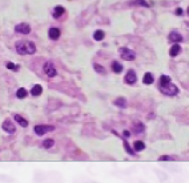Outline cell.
<instances>
[{
  "mask_svg": "<svg viewBox=\"0 0 189 183\" xmlns=\"http://www.w3.org/2000/svg\"><path fill=\"white\" fill-rule=\"evenodd\" d=\"M15 49H16V52L19 55H21V56L36 53L35 43L28 41V40H20V41H17L16 44H15Z\"/></svg>",
  "mask_w": 189,
  "mask_h": 183,
  "instance_id": "obj_1",
  "label": "cell"
},
{
  "mask_svg": "<svg viewBox=\"0 0 189 183\" xmlns=\"http://www.w3.org/2000/svg\"><path fill=\"white\" fill-rule=\"evenodd\" d=\"M160 90H161V93H164V94H166V96H176L178 93V88L175 84L168 82V84H165V85H160Z\"/></svg>",
  "mask_w": 189,
  "mask_h": 183,
  "instance_id": "obj_2",
  "label": "cell"
},
{
  "mask_svg": "<svg viewBox=\"0 0 189 183\" xmlns=\"http://www.w3.org/2000/svg\"><path fill=\"white\" fill-rule=\"evenodd\" d=\"M53 130H55V126H52V125H36L35 128H33L35 134L39 135V137L47 134V133H49V131H53Z\"/></svg>",
  "mask_w": 189,
  "mask_h": 183,
  "instance_id": "obj_3",
  "label": "cell"
},
{
  "mask_svg": "<svg viewBox=\"0 0 189 183\" xmlns=\"http://www.w3.org/2000/svg\"><path fill=\"white\" fill-rule=\"evenodd\" d=\"M119 53L121 56V58H124L125 61H132L136 58V53L132 51V49L129 48H125V46H123V48L119 49Z\"/></svg>",
  "mask_w": 189,
  "mask_h": 183,
  "instance_id": "obj_4",
  "label": "cell"
},
{
  "mask_svg": "<svg viewBox=\"0 0 189 183\" xmlns=\"http://www.w3.org/2000/svg\"><path fill=\"white\" fill-rule=\"evenodd\" d=\"M43 70H44V73L47 74V77H56L57 76V70L56 68H55V65L51 63V61H47L44 65H43Z\"/></svg>",
  "mask_w": 189,
  "mask_h": 183,
  "instance_id": "obj_5",
  "label": "cell"
},
{
  "mask_svg": "<svg viewBox=\"0 0 189 183\" xmlns=\"http://www.w3.org/2000/svg\"><path fill=\"white\" fill-rule=\"evenodd\" d=\"M66 13H67L66 8L61 7V5H57V7L53 8V13H52V16L56 19V20H61V19L66 17Z\"/></svg>",
  "mask_w": 189,
  "mask_h": 183,
  "instance_id": "obj_6",
  "label": "cell"
},
{
  "mask_svg": "<svg viewBox=\"0 0 189 183\" xmlns=\"http://www.w3.org/2000/svg\"><path fill=\"white\" fill-rule=\"evenodd\" d=\"M2 128H3V130H4L5 133H8V134H14V133L16 131V128H15L14 122H12L11 120H5L4 122H3Z\"/></svg>",
  "mask_w": 189,
  "mask_h": 183,
  "instance_id": "obj_7",
  "label": "cell"
},
{
  "mask_svg": "<svg viewBox=\"0 0 189 183\" xmlns=\"http://www.w3.org/2000/svg\"><path fill=\"white\" fill-rule=\"evenodd\" d=\"M15 32L16 33H21V35H28L31 32V27L29 24H26V23H20L15 27Z\"/></svg>",
  "mask_w": 189,
  "mask_h": 183,
  "instance_id": "obj_8",
  "label": "cell"
},
{
  "mask_svg": "<svg viewBox=\"0 0 189 183\" xmlns=\"http://www.w3.org/2000/svg\"><path fill=\"white\" fill-rule=\"evenodd\" d=\"M124 81H125L128 85H133L136 81H137V76H136V72L132 69H129L128 72L125 74V78H124Z\"/></svg>",
  "mask_w": 189,
  "mask_h": 183,
  "instance_id": "obj_9",
  "label": "cell"
},
{
  "mask_svg": "<svg viewBox=\"0 0 189 183\" xmlns=\"http://www.w3.org/2000/svg\"><path fill=\"white\" fill-rule=\"evenodd\" d=\"M60 35H61V31L59 29V28H56V27L49 28V31H48V37H49L51 40L56 41V40L60 39Z\"/></svg>",
  "mask_w": 189,
  "mask_h": 183,
  "instance_id": "obj_10",
  "label": "cell"
},
{
  "mask_svg": "<svg viewBox=\"0 0 189 183\" xmlns=\"http://www.w3.org/2000/svg\"><path fill=\"white\" fill-rule=\"evenodd\" d=\"M168 39H169L170 43H173V44H178V43H181L182 40H184V39H182V36L180 35L178 32H175V31L169 33V37H168Z\"/></svg>",
  "mask_w": 189,
  "mask_h": 183,
  "instance_id": "obj_11",
  "label": "cell"
},
{
  "mask_svg": "<svg viewBox=\"0 0 189 183\" xmlns=\"http://www.w3.org/2000/svg\"><path fill=\"white\" fill-rule=\"evenodd\" d=\"M14 118L21 126V128H27V126H28V121H27L26 118H23L20 114H14Z\"/></svg>",
  "mask_w": 189,
  "mask_h": 183,
  "instance_id": "obj_12",
  "label": "cell"
},
{
  "mask_svg": "<svg viewBox=\"0 0 189 183\" xmlns=\"http://www.w3.org/2000/svg\"><path fill=\"white\" fill-rule=\"evenodd\" d=\"M154 81V77H153V74H152L151 72H147L144 74V77H142V82L145 84V85H152Z\"/></svg>",
  "mask_w": 189,
  "mask_h": 183,
  "instance_id": "obj_13",
  "label": "cell"
},
{
  "mask_svg": "<svg viewBox=\"0 0 189 183\" xmlns=\"http://www.w3.org/2000/svg\"><path fill=\"white\" fill-rule=\"evenodd\" d=\"M180 52H181V46H180L178 44H175V45H172V48L169 49V56L170 57H176V56L180 55Z\"/></svg>",
  "mask_w": 189,
  "mask_h": 183,
  "instance_id": "obj_14",
  "label": "cell"
},
{
  "mask_svg": "<svg viewBox=\"0 0 189 183\" xmlns=\"http://www.w3.org/2000/svg\"><path fill=\"white\" fill-rule=\"evenodd\" d=\"M145 126L142 125V122H135V125H133L132 128V131L135 133V134H140V133L144 131Z\"/></svg>",
  "mask_w": 189,
  "mask_h": 183,
  "instance_id": "obj_15",
  "label": "cell"
},
{
  "mask_svg": "<svg viewBox=\"0 0 189 183\" xmlns=\"http://www.w3.org/2000/svg\"><path fill=\"white\" fill-rule=\"evenodd\" d=\"M145 149V143L142 141H136L133 143V151L135 153H139V151H142Z\"/></svg>",
  "mask_w": 189,
  "mask_h": 183,
  "instance_id": "obj_16",
  "label": "cell"
},
{
  "mask_svg": "<svg viewBox=\"0 0 189 183\" xmlns=\"http://www.w3.org/2000/svg\"><path fill=\"white\" fill-rule=\"evenodd\" d=\"M41 93H43L41 85H33L32 89H31V94H32L33 97H38V96H40Z\"/></svg>",
  "mask_w": 189,
  "mask_h": 183,
  "instance_id": "obj_17",
  "label": "cell"
},
{
  "mask_svg": "<svg viewBox=\"0 0 189 183\" xmlns=\"http://www.w3.org/2000/svg\"><path fill=\"white\" fill-rule=\"evenodd\" d=\"M27 96H28V92H27L26 88H19L16 90V97L19 98V100H23V98H26Z\"/></svg>",
  "mask_w": 189,
  "mask_h": 183,
  "instance_id": "obj_18",
  "label": "cell"
},
{
  "mask_svg": "<svg viewBox=\"0 0 189 183\" xmlns=\"http://www.w3.org/2000/svg\"><path fill=\"white\" fill-rule=\"evenodd\" d=\"M111 68H112V70H113L114 73H121L123 72V65L120 64L119 61H113L112 66H111Z\"/></svg>",
  "mask_w": 189,
  "mask_h": 183,
  "instance_id": "obj_19",
  "label": "cell"
},
{
  "mask_svg": "<svg viewBox=\"0 0 189 183\" xmlns=\"http://www.w3.org/2000/svg\"><path fill=\"white\" fill-rule=\"evenodd\" d=\"M116 106H119V108H127V100L124 97H119V98H116L113 102Z\"/></svg>",
  "mask_w": 189,
  "mask_h": 183,
  "instance_id": "obj_20",
  "label": "cell"
},
{
  "mask_svg": "<svg viewBox=\"0 0 189 183\" xmlns=\"http://www.w3.org/2000/svg\"><path fill=\"white\" fill-rule=\"evenodd\" d=\"M104 36H105V33H104V31H96V32L93 33V39L96 40V41H101V40L104 39Z\"/></svg>",
  "mask_w": 189,
  "mask_h": 183,
  "instance_id": "obj_21",
  "label": "cell"
},
{
  "mask_svg": "<svg viewBox=\"0 0 189 183\" xmlns=\"http://www.w3.org/2000/svg\"><path fill=\"white\" fill-rule=\"evenodd\" d=\"M53 145H55V141L53 139H44L43 141V147L44 149H51V147H53Z\"/></svg>",
  "mask_w": 189,
  "mask_h": 183,
  "instance_id": "obj_22",
  "label": "cell"
},
{
  "mask_svg": "<svg viewBox=\"0 0 189 183\" xmlns=\"http://www.w3.org/2000/svg\"><path fill=\"white\" fill-rule=\"evenodd\" d=\"M123 143H124V149H125V151H127V153H128L129 155H135V151H133V149H132L131 146H129V143L125 141V139L123 141Z\"/></svg>",
  "mask_w": 189,
  "mask_h": 183,
  "instance_id": "obj_23",
  "label": "cell"
},
{
  "mask_svg": "<svg viewBox=\"0 0 189 183\" xmlns=\"http://www.w3.org/2000/svg\"><path fill=\"white\" fill-rule=\"evenodd\" d=\"M93 68H95L96 72L100 73V74H105V73H107V70L104 69V66H103V65H100V64H93Z\"/></svg>",
  "mask_w": 189,
  "mask_h": 183,
  "instance_id": "obj_24",
  "label": "cell"
},
{
  "mask_svg": "<svg viewBox=\"0 0 189 183\" xmlns=\"http://www.w3.org/2000/svg\"><path fill=\"white\" fill-rule=\"evenodd\" d=\"M170 82V77L166 76V74H163V76L160 77V85H165V84Z\"/></svg>",
  "mask_w": 189,
  "mask_h": 183,
  "instance_id": "obj_25",
  "label": "cell"
},
{
  "mask_svg": "<svg viewBox=\"0 0 189 183\" xmlns=\"http://www.w3.org/2000/svg\"><path fill=\"white\" fill-rule=\"evenodd\" d=\"M7 68L10 70H15V72H17V70H19V65L12 64V63H7Z\"/></svg>",
  "mask_w": 189,
  "mask_h": 183,
  "instance_id": "obj_26",
  "label": "cell"
},
{
  "mask_svg": "<svg viewBox=\"0 0 189 183\" xmlns=\"http://www.w3.org/2000/svg\"><path fill=\"white\" fill-rule=\"evenodd\" d=\"M132 4H137V5H144V7H149V4H148L145 0H135V1H132Z\"/></svg>",
  "mask_w": 189,
  "mask_h": 183,
  "instance_id": "obj_27",
  "label": "cell"
},
{
  "mask_svg": "<svg viewBox=\"0 0 189 183\" xmlns=\"http://www.w3.org/2000/svg\"><path fill=\"white\" fill-rule=\"evenodd\" d=\"M172 159H173V157H170V155H161L159 158V161H161V162H163V161H172Z\"/></svg>",
  "mask_w": 189,
  "mask_h": 183,
  "instance_id": "obj_28",
  "label": "cell"
},
{
  "mask_svg": "<svg viewBox=\"0 0 189 183\" xmlns=\"http://www.w3.org/2000/svg\"><path fill=\"white\" fill-rule=\"evenodd\" d=\"M123 134H124V138H128V137H131V131H128V130H125V131H124Z\"/></svg>",
  "mask_w": 189,
  "mask_h": 183,
  "instance_id": "obj_29",
  "label": "cell"
},
{
  "mask_svg": "<svg viewBox=\"0 0 189 183\" xmlns=\"http://www.w3.org/2000/svg\"><path fill=\"white\" fill-rule=\"evenodd\" d=\"M176 15H177V16H181V15H182V9H181V8H177V9H176Z\"/></svg>",
  "mask_w": 189,
  "mask_h": 183,
  "instance_id": "obj_30",
  "label": "cell"
},
{
  "mask_svg": "<svg viewBox=\"0 0 189 183\" xmlns=\"http://www.w3.org/2000/svg\"><path fill=\"white\" fill-rule=\"evenodd\" d=\"M188 15H189V7H188Z\"/></svg>",
  "mask_w": 189,
  "mask_h": 183,
  "instance_id": "obj_31",
  "label": "cell"
}]
</instances>
